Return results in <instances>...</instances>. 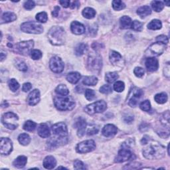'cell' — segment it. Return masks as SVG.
Segmentation results:
<instances>
[{
    "label": "cell",
    "instance_id": "obj_1",
    "mask_svg": "<svg viewBox=\"0 0 170 170\" xmlns=\"http://www.w3.org/2000/svg\"><path fill=\"white\" fill-rule=\"evenodd\" d=\"M143 150V155L148 160H158L165 155V148L159 142L150 140ZM146 145V144H145Z\"/></svg>",
    "mask_w": 170,
    "mask_h": 170
},
{
    "label": "cell",
    "instance_id": "obj_2",
    "mask_svg": "<svg viewBox=\"0 0 170 170\" xmlns=\"http://www.w3.org/2000/svg\"><path fill=\"white\" fill-rule=\"evenodd\" d=\"M48 39L49 42L56 46L63 45L66 40V33L63 27L55 26L50 29L48 32Z\"/></svg>",
    "mask_w": 170,
    "mask_h": 170
},
{
    "label": "cell",
    "instance_id": "obj_3",
    "mask_svg": "<svg viewBox=\"0 0 170 170\" xmlns=\"http://www.w3.org/2000/svg\"><path fill=\"white\" fill-rule=\"evenodd\" d=\"M54 104L59 110H72L75 107V101L71 96H59L54 98Z\"/></svg>",
    "mask_w": 170,
    "mask_h": 170
},
{
    "label": "cell",
    "instance_id": "obj_4",
    "mask_svg": "<svg viewBox=\"0 0 170 170\" xmlns=\"http://www.w3.org/2000/svg\"><path fill=\"white\" fill-rule=\"evenodd\" d=\"M88 69L93 72H99L103 66V59L101 56L96 53L89 54L87 62Z\"/></svg>",
    "mask_w": 170,
    "mask_h": 170
},
{
    "label": "cell",
    "instance_id": "obj_5",
    "mask_svg": "<svg viewBox=\"0 0 170 170\" xmlns=\"http://www.w3.org/2000/svg\"><path fill=\"white\" fill-rule=\"evenodd\" d=\"M19 118L13 112L5 113L2 118V122L5 127L9 130H15L18 127Z\"/></svg>",
    "mask_w": 170,
    "mask_h": 170
},
{
    "label": "cell",
    "instance_id": "obj_6",
    "mask_svg": "<svg viewBox=\"0 0 170 170\" xmlns=\"http://www.w3.org/2000/svg\"><path fill=\"white\" fill-rule=\"evenodd\" d=\"M52 131L55 135V138L63 141H68V130L64 122L56 123L52 126Z\"/></svg>",
    "mask_w": 170,
    "mask_h": 170
},
{
    "label": "cell",
    "instance_id": "obj_7",
    "mask_svg": "<svg viewBox=\"0 0 170 170\" xmlns=\"http://www.w3.org/2000/svg\"><path fill=\"white\" fill-rule=\"evenodd\" d=\"M107 109V104L104 100H98L95 103L90 104L84 109L85 112L89 115H93L96 113H102Z\"/></svg>",
    "mask_w": 170,
    "mask_h": 170
},
{
    "label": "cell",
    "instance_id": "obj_8",
    "mask_svg": "<svg viewBox=\"0 0 170 170\" xmlns=\"http://www.w3.org/2000/svg\"><path fill=\"white\" fill-rule=\"evenodd\" d=\"M21 29L25 33L33 34H41L43 31L42 25L35 21H28L24 23L21 25Z\"/></svg>",
    "mask_w": 170,
    "mask_h": 170
},
{
    "label": "cell",
    "instance_id": "obj_9",
    "mask_svg": "<svg viewBox=\"0 0 170 170\" xmlns=\"http://www.w3.org/2000/svg\"><path fill=\"white\" fill-rule=\"evenodd\" d=\"M143 95V91L138 87H132L127 97V103L131 107H135L138 104L139 99Z\"/></svg>",
    "mask_w": 170,
    "mask_h": 170
},
{
    "label": "cell",
    "instance_id": "obj_10",
    "mask_svg": "<svg viewBox=\"0 0 170 170\" xmlns=\"http://www.w3.org/2000/svg\"><path fill=\"white\" fill-rule=\"evenodd\" d=\"M166 46L160 42L152 43L146 51V55L148 56H156L161 55L166 50Z\"/></svg>",
    "mask_w": 170,
    "mask_h": 170
},
{
    "label": "cell",
    "instance_id": "obj_11",
    "mask_svg": "<svg viewBox=\"0 0 170 170\" xmlns=\"http://www.w3.org/2000/svg\"><path fill=\"white\" fill-rule=\"evenodd\" d=\"M95 148L96 144L94 141L93 140H88L79 143L76 147V150L79 154H86V153L94 150Z\"/></svg>",
    "mask_w": 170,
    "mask_h": 170
},
{
    "label": "cell",
    "instance_id": "obj_12",
    "mask_svg": "<svg viewBox=\"0 0 170 170\" xmlns=\"http://www.w3.org/2000/svg\"><path fill=\"white\" fill-rule=\"evenodd\" d=\"M50 69L53 72L61 73L63 71L65 65L63 61L57 56L52 57L49 62Z\"/></svg>",
    "mask_w": 170,
    "mask_h": 170
},
{
    "label": "cell",
    "instance_id": "obj_13",
    "mask_svg": "<svg viewBox=\"0 0 170 170\" xmlns=\"http://www.w3.org/2000/svg\"><path fill=\"white\" fill-rule=\"evenodd\" d=\"M33 46L34 41L33 40H29L18 43L16 45V47L21 55H28L31 54Z\"/></svg>",
    "mask_w": 170,
    "mask_h": 170
},
{
    "label": "cell",
    "instance_id": "obj_14",
    "mask_svg": "<svg viewBox=\"0 0 170 170\" xmlns=\"http://www.w3.org/2000/svg\"><path fill=\"white\" fill-rule=\"evenodd\" d=\"M122 149L119 150L117 156L115 157L114 162L116 163H122L129 160L132 156L131 151L127 147L122 146Z\"/></svg>",
    "mask_w": 170,
    "mask_h": 170
},
{
    "label": "cell",
    "instance_id": "obj_15",
    "mask_svg": "<svg viewBox=\"0 0 170 170\" xmlns=\"http://www.w3.org/2000/svg\"><path fill=\"white\" fill-rule=\"evenodd\" d=\"M13 150V144L11 140L8 138H2L0 142V153L2 155L7 156Z\"/></svg>",
    "mask_w": 170,
    "mask_h": 170
},
{
    "label": "cell",
    "instance_id": "obj_16",
    "mask_svg": "<svg viewBox=\"0 0 170 170\" xmlns=\"http://www.w3.org/2000/svg\"><path fill=\"white\" fill-rule=\"evenodd\" d=\"M40 101V92L38 89H35L29 94L27 98V103L30 106H35Z\"/></svg>",
    "mask_w": 170,
    "mask_h": 170
},
{
    "label": "cell",
    "instance_id": "obj_17",
    "mask_svg": "<svg viewBox=\"0 0 170 170\" xmlns=\"http://www.w3.org/2000/svg\"><path fill=\"white\" fill-rule=\"evenodd\" d=\"M87 122L84 119L82 118H79L77 119V120L75 122V126L78 129L77 135L78 137H82L85 133V130L87 128Z\"/></svg>",
    "mask_w": 170,
    "mask_h": 170
},
{
    "label": "cell",
    "instance_id": "obj_18",
    "mask_svg": "<svg viewBox=\"0 0 170 170\" xmlns=\"http://www.w3.org/2000/svg\"><path fill=\"white\" fill-rule=\"evenodd\" d=\"M117 132L118 128L113 124H107L103 128V131H102L104 136L107 138L113 137L117 134Z\"/></svg>",
    "mask_w": 170,
    "mask_h": 170
},
{
    "label": "cell",
    "instance_id": "obj_19",
    "mask_svg": "<svg viewBox=\"0 0 170 170\" xmlns=\"http://www.w3.org/2000/svg\"><path fill=\"white\" fill-rule=\"evenodd\" d=\"M145 65L149 71L154 72L156 71L159 67V63L157 59L154 57H149L146 59L145 62Z\"/></svg>",
    "mask_w": 170,
    "mask_h": 170
},
{
    "label": "cell",
    "instance_id": "obj_20",
    "mask_svg": "<svg viewBox=\"0 0 170 170\" xmlns=\"http://www.w3.org/2000/svg\"><path fill=\"white\" fill-rule=\"evenodd\" d=\"M71 31L75 35H82L85 32V27L81 23L77 21H73L71 25Z\"/></svg>",
    "mask_w": 170,
    "mask_h": 170
},
{
    "label": "cell",
    "instance_id": "obj_21",
    "mask_svg": "<svg viewBox=\"0 0 170 170\" xmlns=\"http://www.w3.org/2000/svg\"><path fill=\"white\" fill-rule=\"evenodd\" d=\"M37 132L39 136L43 138H49L50 135V132L49 126L45 123L40 124V125L39 126L37 129Z\"/></svg>",
    "mask_w": 170,
    "mask_h": 170
},
{
    "label": "cell",
    "instance_id": "obj_22",
    "mask_svg": "<svg viewBox=\"0 0 170 170\" xmlns=\"http://www.w3.org/2000/svg\"><path fill=\"white\" fill-rule=\"evenodd\" d=\"M56 165V161L53 156H48L44 159L43 166L48 169H53Z\"/></svg>",
    "mask_w": 170,
    "mask_h": 170
},
{
    "label": "cell",
    "instance_id": "obj_23",
    "mask_svg": "<svg viewBox=\"0 0 170 170\" xmlns=\"http://www.w3.org/2000/svg\"><path fill=\"white\" fill-rule=\"evenodd\" d=\"M27 162V158L24 156H19L14 160L13 165L17 168H23L25 166Z\"/></svg>",
    "mask_w": 170,
    "mask_h": 170
},
{
    "label": "cell",
    "instance_id": "obj_24",
    "mask_svg": "<svg viewBox=\"0 0 170 170\" xmlns=\"http://www.w3.org/2000/svg\"><path fill=\"white\" fill-rule=\"evenodd\" d=\"M81 78V74L77 72H71L66 75V80L71 84H77Z\"/></svg>",
    "mask_w": 170,
    "mask_h": 170
},
{
    "label": "cell",
    "instance_id": "obj_25",
    "mask_svg": "<svg viewBox=\"0 0 170 170\" xmlns=\"http://www.w3.org/2000/svg\"><path fill=\"white\" fill-rule=\"evenodd\" d=\"M132 24V19L128 16L124 15L120 19V25L122 29H128V28L131 27Z\"/></svg>",
    "mask_w": 170,
    "mask_h": 170
},
{
    "label": "cell",
    "instance_id": "obj_26",
    "mask_svg": "<svg viewBox=\"0 0 170 170\" xmlns=\"http://www.w3.org/2000/svg\"><path fill=\"white\" fill-rule=\"evenodd\" d=\"M151 13V9L149 6L144 5V6H141L137 9V13L139 16H140L141 18H146V16L150 15Z\"/></svg>",
    "mask_w": 170,
    "mask_h": 170
},
{
    "label": "cell",
    "instance_id": "obj_27",
    "mask_svg": "<svg viewBox=\"0 0 170 170\" xmlns=\"http://www.w3.org/2000/svg\"><path fill=\"white\" fill-rule=\"evenodd\" d=\"M82 83L87 86H94L98 83V78L95 76L85 77L82 81Z\"/></svg>",
    "mask_w": 170,
    "mask_h": 170
},
{
    "label": "cell",
    "instance_id": "obj_28",
    "mask_svg": "<svg viewBox=\"0 0 170 170\" xmlns=\"http://www.w3.org/2000/svg\"><path fill=\"white\" fill-rule=\"evenodd\" d=\"M55 93L60 96H67L69 94V90L65 84H59L55 88Z\"/></svg>",
    "mask_w": 170,
    "mask_h": 170
},
{
    "label": "cell",
    "instance_id": "obj_29",
    "mask_svg": "<svg viewBox=\"0 0 170 170\" xmlns=\"http://www.w3.org/2000/svg\"><path fill=\"white\" fill-rule=\"evenodd\" d=\"M82 15L85 18L90 19L94 18L96 15V11L91 8H86L82 11Z\"/></svg>",
    "mask_w": 170,
    "mask_h": 170
},
{
    "label": "cell",
    "instance_id": "obj_30",
    "mask_svg": "<svg viewBox=\"0 0 170 170\" xmlns=\"http://www.w3.org/2000/svg\"><path fill=\"white\" fill-rule=\"evenodd\" d=\"M119 76L117 72H107L105 76L106 81L109 83H113L117 81Z\"/></svg>",
    "mask_w": 170,
    "mask_h": 170
},
{
    "label": "cell",
    "instance_id": "obj_31",
    "mask_svg": "<svg viewBox=\"0 0 170 170\" xmlns=\"http://www.w3.org/2000/svg\"><path fill=\"white\" fill-rule=\"evenodd\" d=\"M162 27V24L161 21L158 19L152 20L148 25V28L151 30H159Z\"/></svg>",
    "mask_w": 170,
    "mask_h": 170
},
{
    "label": "cell",
    "instance_id": "obj_32",
    "mask_svg": "<svg viewBox=\"0 0 170 170\" xmlns=\"http://www.w3.org/2000/svg\"><path fill=\"white\" fill-rule=\"evenodd\" d=\"M17 19V16L12 12H5L2 15V20L5 23H9Z\"/></svg>",
    "mask_w": 170,
    "mask_h": 170
},
{
    "label": "cell",
    "instance_id": "obj_33",
    "mask_svg": "<svg viewBox=\"0 0 170 170\" xmlns=\"http://www.w3.org/2000/svg\"><path fill=\"white\" fill-rule=\"evenodd\" d=\"M87 45L84 43L78 44L75 49V53L77 56H82L87 51Z\"/></svg>",
    "mask_w": 170,
    "mask_h": 170
},
{
    "label": "cell",
    "instance_id": "obj_34",
    "mask_svg": "<svg viewBox=\"0 0 170 170\" xmlns=\"http://www.w3.org/2000/svg\"><path fill=\"white\" fill-rule=\"evenodd\" d=\"M109 58H110V61L111 63L114 65L116 63H118L119 61L121 60L122 55L119 53L114 51V50H112V51H110V53Z\"/></svg>",
    "mask_w": 170,
    "mask_h": 170
},
{
    "label": "cell",
    "instance_id": "obj_35",
    "mask_svg": "<svg viewBox=\"0 0 170 170\" xmlns=\"http://www.w3.org/2000/svg\"><path fill=\"white\" fill-rule=\"evenodd\" d=\"M167 98H168L167 95L166 93L157 94L154 97L155 101L156 102V103L158 104H161L166 103L167 101Z\"/></svg>",
    "mask_w": 170,
    "mask_h": 170
},
{
    "label": "cell",
    "instance_id": "obj_36",
    "mask_svg": "<svg viewBox=\"0 0 170 170\" xmlns=\"http://www.w3.org/2000/svg\"><path fill=\"white\" fill-rule=\"evenodd\" d=\"M18 140H19V142L23 145V146H27L28 144H29L30 143L31 141V138L29 135H28L27 134H25V133H24V134H21L19 135L18 137Z\"/></svg>",
    "mask_w": 170,
    "mask_h": 170
},
{
    "label": "cell",
    "instance_id": "obj_37",
    "mask_svg": "<svg viewBox=\"0 0 170 170\" xmlns=\"http://www.w3.org/2000/svg\"><path fill=\"white\" fill-rule=\"evenodd\" d=\"M151 8L156 12H160L164 8V3L160 1H153L151 3Z\"/></svg>",
    "mask_w": 170,
    "mask_h": 170
},
{
    "label": "cell",
    "instance_id": "obj_38",
    "mask_svg": "<svg viewBox=\"0 0 170 170\" xmlns=\"http://www.w3.org/2000/svg\"><path fill=\"white\" fill-rule=\"evenodd\" d=\"M37 126V124L31 120H28L25 122L24 125V130L27 132H32L35 130Z\"/></svg>",
    "mask_w": 170,
    "mask_h": 170
},
{
    "label": "cell",
    "instance_id": "obj_39",
    "mask_svg": "<svg viewBox=\"0 0 170 170\" xmlns=\"http://www.w3.org/2000/svg\"><path fill=\"white\" fill-rule=\"evenodd\" d=\"M112 8L114 10L120 11L126 8V5L120 0H114L112 2Z\"/></svg>",
    "mask_w": 170,
    "mask_h": 170
},
{
    "label": "cell",
    "instance_id": "obj_40",
    "mask_svg": "<svg viewBox=\"0 0 170 170\" xmlns=\"http://www.w3.org/2000/svg\"><path fill=\"white\" fill-rule=\"evenodd\" d=\"M8 85L11 91L15 92L19 88V84L15 78H11L8 81Z\"/></svg>",
    "mask_w": 170,
    "mask_h": 170
},
{
    "label": "cell",
    "instance_id": "obj_41",
    "mask_svg": "<svg viewBox=\"0 0 170 170\" xmlns=\"http://www.w3.org/2000/svg\"><path fill=\"white\" fill-rule=\"evenodd\" d=\"M15 63L16 67L18 68L19 71H24V72H25L27 71V66L24 61H23L19 59H16L15 60Z\"/></svg>",
    "mask_w": 170,
    "mask_h": 170
},
{
    "label": "cell",
    "instance_id": "obj_42",
    "mask_svg": "<svg viewBox=\"0 0 170 170\" xmlns=\"http://www.w3.org/2000/svg\"><path fill=\"white\" fill-rule=\"evenodd\" d=\"M36 19L37 21L40 22V23H45L47 22L48 20V16L46 12H40L37 14L36 15Z\"/></svg>",
    "mask_w": 170,
    "mask_h": 170
},
{
    "label": "cell",
    "instance_id": "obj_43",
    "mask_svg": "<svg viewBox=\"0 0 170 170\" xmlns=\"http://www.w3.org/2000/svg\"><path fill=\"white\" fill-rule=\"evenodd\" d=\"M131 28L135 31H141L143 28V24L139 21L135 20L132 22Z\"/></svg>",
    "mask_w": 170,
    "mask_h": 170
},
{
    "label": "cell",
    "instance_id": "obj_44",
    "mask_svg": "<svg viewBox=\"0 0 170 170\" xmlns=\"http://www.w3.org/2000/svg\"><path fill=\"white\" fill-rule=\"evenodd\" d=\"M140 107L141 110L145 112H149L151 110V104L150 102L148 100H146L143 102H141L140 104Z\"/></svg>",
    "mask_w": 170,
    "mask_h": 170
},
{
    "label": "cell",
    "instance_id": "obj_45",
    "mask_svg": "<svg viewBox=\"0 0 170 170\" xmlns=\"http://www.w3.org/2000/svg\"><path fill=\"white\" fill-rule=\"evenodd\" d=\"M125 85L122 81H117L114 84V90L118 93H121L124 90Z\"/></svg>",
    "mask_w": 170,
    "mask_h": 170
},
{
    "label": "cell",
    "instance_id": "obj_46",
    "mask_svg": "<svg viewBox=\"0 0 170 170\" xmlns=\"http://www.w3.org/2000/svg\"><path fill=\"white\" fill-rule=\"evenodd\" d=\"M30 55H31V57L33 60H39V59H40L42 57V56H43V54H42L41 50H39L38 49H34V50H33Z\"/></svg>",
    "mask_w": 170,
    "mask_h": 170
},
{
    "label": "cell",
    "instance_id": "obj_47",
    "mask_svg": "<svg viewBox=\"0 0 170 170\" xmlns=\"http://www.w3.org/2000/svg\"><path fill=\"white\" fill-rule=\"evenodd\" d=\"M85 97L88 100H93L95 98V93L94 90L91 89H87L85 91Z\"/></svg>",
    "mask_w": 170,
    "mask_h": 170
},
{
    "label": "cell",
    "instance_id": "obj_48",
    "mask_svg": "<svg viewBox=\"0 0 170 170\" xmlns=\"http://www.w3.org/2000/svg\"><path fill=\"white\" fill-rule=\"evenodd\" d=\"M100 92L103 94H110L112 92V89L110 85L105 84V85H103V87H100Z\"/></svg>",
    "mask_w": 170,
    "mask_h": 170
},
{
    "label": "cell",
    "instance_id": "obj_49",
    "mask_svg": "<svg viewBox=\"0 0 170 170\" xmlns=\"http://www.w3.org/2000/svg\"><path fill=\"white\" fill-rule=\"evenodd\" d=\"M134 75L136 76L137 77L140 78V77L144 76L145 71L142 69V68L138 66V67H135V68L134 70Z\"/></svg>",
    "mask_w": 170,
    "mask_h": 170
},
{
    "label": "cell",
    "instance_id": "obj_50",
    "mask_svg": "<svg viewBox=\"0 0 170 170\" xmlns=\"http://www.w3.org/2000/svg\"><path fill=\"white\" fill-rule=\"evenodd\" d=\"M24 6L25 9L27 10H31L33 9L35 6V3L33 1H31V0H29V1H27L24 3Z\"/></svg>",
    "mask_w": 170,
    "mask_h": 170
},
{
    "label": "cell",
    "instance_id": "obj_51",
    "mask_svg": "<svg viewBox=\"0 0 170 170\" xmlns=\"http://www.w3.org/2000/svg\"><path fill=\"white\" fill-rule=\"evenodd\" d=\"M74 167L76 169H86V167H85L83 162L80 160H75L74 162Z\"/></svg>",
    "mask_w": 170,
    "mask_h": 170
},
{
    "label": "cell",
    "instance_id": "obj_52",
    "mask_svg": "<svg viewBox=\"0 0 170 170\" xmlns=\"http://www.w3.org/2000/svg\"><path fill=\"white\" fill-rule=\"evenodd\" d=\"M156 41L162 43H163L164 45H166V44L168 43L169 40H168V38L166 35H161L157 36L156 37Z\"/></svg>",
    "mask_w": 170,
    "mask_h": 170
},
{
    "label": "cell",
    "instance_id": "obj_53",
    "mask_svg": "<svg viewBox=\"0 0 170 170\" xmlns=\"http://www.w3.org/2000/svg\"><path fill=\"white\" fill-rule=\"evenodd\" d=\"M98 132V128H97L96 126H93L91 127H90L87 130V134L89 135L96 134Z\"/></svg>",
    "mask_w": 170,
    "mask_h": 170
},
{
    "label": "cell",
    "instance_id": "obj_54",
    "mask_svg": "<svg viewBox=\"0 0 170 170\" xmlns=\"http://www.w3.org/2000/svg\"><path fill=\"white\" fill-rule=\"evenodd\" d=\"M31 88H32L31 84L29 82H27V83L24 84V85H23L22 90H24V92H28L29 90H30L31 89Z\"/></svg>",
    "mask_w": 170,
    "mask_h": 170
},
{
    "label": "cell",
    "instance_id": "obj_55",
    "mask_svg": "<svg viewBox=\"0 0 170 170\" xmlns=\"http://www.w3.org/2000/svg\"><path fill=\"white\" fill-rule=\"evenodd\" d=\"M59 3L65 8H67L70 6L71 2L69 1H67V0H63V1H60Z\"/></svg>",
    "mask_w": 170,
    "mask_h": 170
},
{
    "label": "cell",
    "instance_id": "obj_56",
    "mask_svg": "<svg viewBox=\"0 0 170 170\" xmlns=\"http://www.w3.org/2000/svg\"><path fill=\"white\" fill-rule=\"evenodd\" d=\"M124 120L126 123H131L134 120V116H126L124 118Z\"/></svg>",
    "mask_w": 170,
    "mask_h": 170
},
{
    "label": "cell",
    "instance_id": "obj_57",
    "mask_svg": "<svg viewBox=\"0 0 170 170\" xmlns=\"http://www.w3.org/2000/svg\"><path fill=\"white\" fill-rule=\"evenodd\" d=\"M59 10H60V8H59V6H56V7H55L54 10L53 11V12H52L53 16H54V17H55V18H56V17H57L58 15H59Z\"/></svg>",
    "mask_w": 170,
    "mask_h": 170
},
{
    "label": "cell",
    "instance_id": "obj_58",
    "mask_svg": "<svg viewBox=\"0 0 170 170\" xmlns=\"http://www.w3.org/2000/svg\"><path fill=\"white\" fill-rule=\"evenodd\" d=\"M79 5H80V3L77 1H75L72 2V3L70 5V7L71 9H75L76 8H78Z\"/></svg>",
    "mask_w": 170,
    "mask_h": 170
},
{
    "label": "cell",
    "instance_id": "obj_59",
    "mask_svg": "<svg viewBox=\"0 0 170 170\" xmlns=\"http://www.w3.org/2000/svg\"><path fill=\"white\" fill-rule=\"evenodd\" d=\"M150 140L149 139V137L148 136V135H145V136L143 138V139L141 140V143L142 145H145L147 144V142Z\"/></svg>",
    "mask_w": 170,
    "mask_h": 170
},
{
    "label": "cell",
    "instance_id": "obj_60",
    "mask_svg": "<svg viewBox=\"0 0 170 170\" xmlns=\"http://www.w3.org/2000/svg\"><path fill=\"white\" fill-rule=\"evenodd\" d=\"M5 56H6V53H4L3 50L1 52V61H3L4 59H5Z\"/></svg>",
    "mask_w": 170,
    "mask_h": 170
},
{
    "label": "cell",
    "instance_id": "obj_61",
    "mask_svg": "<svg viewBox=\"0 0 170 170\" xmlns=\"http://www.w3.org/2000/svg\"><path fill=\"white\" fill-rule=\"evenodd\" d=\"M163 3H165V4H166L167 5V6H169V2H163Z\"/></svg>",
    "mask_w": 170,
    "mask_h": 170
},
{
    "label": "cell",
    "instance_id": "obj_62",
    "mask_svg": "<svg viewBox=\"0 0 170 170\" xmlns=\"http://www.w3.org/2000/svg\"><path fill=\"white\" fill-rule=\"evenodd\" d=\"M58 169H66V168L64 167H59Z\"/></svg>",
    "mask_w": 170,
    "mask_h": 170
}]
</instances>
